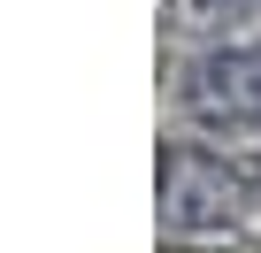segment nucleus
Returning a JSON list of instances; mask_svg holds the SVG:
<instances>
[{
    "label": "nucleus",
    "mask_w": 261,
    "mask_h": 253,
    "mask_svg": "<svg viewBox=\"0 0 261 253\" xmlns=\"http://www.w3.org/2000/svg\"><path fill=\"white\" fill-rule=\"evenodd\" d=\"M185 107L207 131H261V46H223L185 69Z\"/></svg>",
    "instance_id": "1"
},
{
    "label": "nucleus",
    "mask_w": 261,
    "mask_h": 253,
    "mask_svg": "<svg viewBox=\"0 0 261 253\" xmlns=\"http://www.w3.org/2000/svg\"><path fill=\"white\" fill-rule=\"evenodd\" d=\"M238 207H246V177H238V169H223L215 154H192V146H177V154L162 161V215H169L177 230L230 222Z\"/></svg>",
    "instance_id": "2"
},
{
    "label": "nucleus",
    "mask_w": 261,
    "mask_h": 253,
    "mask_svg": "<svg viewBox=\"0 0 261 253\" xmlns=\"http://www.w3.org/2000/svg\"><path fill=\"white\" fill-rule=\"evenodd\" d=\"M207 8H261V0H207Z\"/></svg>",
    "instance_id": "3"
}]
</instances>
